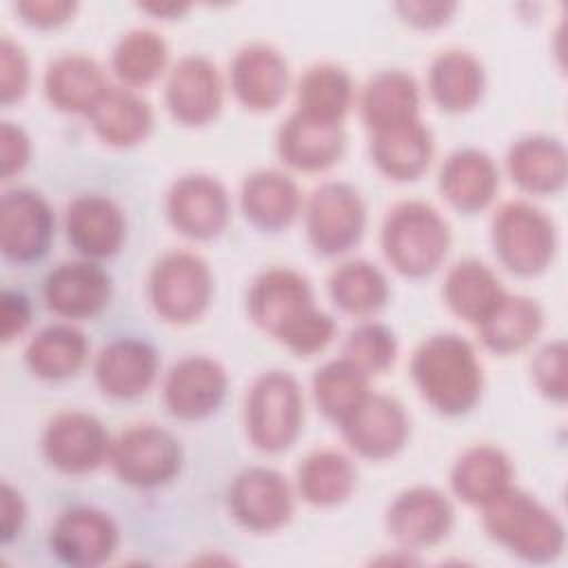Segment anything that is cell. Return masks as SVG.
I'll use <instances>...</instances> for the list:
<instances>
[{
    "mask_svg": "<svg viewBox=\"0 0 568 568\" xmlns=\"http://www.w3.org/2000/svg\"><path fill=\"white\" fill-rule=\"evenodd\" d=\"M164 106L189 129L215 122L224 106V78L217 64L202 53L182 55L166 73Z\"/></svg>",
    "mask_w": 568,
    "mask_h": 568,
    "instance_id": "9a60e30c",
    "label": "cell"
},
{
    "mask_svg": "<svg viewBox=\"0 0 568 568\" xmlns=\"http://www.w3.org/2000/svg\"><path fill=\"white\" fill-rule=\"evenodd\" d=\"M337 428L357 457L384 462L402 453L408 444L410 417L397 397L371 390L355 413Z\"/></svg>",
    "mask_w": 568,
    "mask_h": 568,
    "instance_id": "ac0fdd59",
    "label": "cell"
},
{
    "mask_svg": "<svg viewBox=\"0 0 568 568\" xmlns=\"http://www.w3.org/2000/svg\"><path fill=\"white\" fill-rule=\"evenodd\" d=\"M138 9L155 16V18H162V20H175L180 16H184L191 4H182V2H142L138 4Z\"/></svg>",
    "mask_w": 568,
    "mask_h": 568,
    "instance_id": "681fc988",
    "label": "cell"
},
{
    "mask_svg": "<svg viewBox=\"0 0 568 568\" xmlns=\"http://www.w3.org/2000/svg\"><path fill=\"white\" fill-rule=\"evenodd\" d=\"M27 521V504L18 488L9 481H2L0 488V539L2 544H11Z\"/></svg>",
    "mask_w": 568,
    "mask_h": 568,
    "instance_id": "c3c4849f",
    "label": "cell"
},
{
    "mask_svg": "<svg viewBox=\"0 0 568 568\" xmlns=\"http://www.w3.org/2000/svg\"><path fill=\"white\" fill-rule=\"evenodd\" d=\"M31 158V140L22 126L4 120L0 126V175L11 180L20 173Z\"/></svg>",
    "mask_w": 568,
    "mask_h": 568,
    "instance_id": "f6af8a7d",
    "label": "cell"
},
{
    "mask_svg": "<svg viewBox=\"0 0 568 568\" xmlns=\"http://www.w3.org/2000/svg\"><path fill=\"white\" fill-rule=\"evenodd\" d=\"M169 64V44L164 36L149 27L129 29L111 49L109 67L115 80L126 89H142L153 84Z\"/></svg>",
    "mask_w": 568,
    "mask_h": 568,
    "instance_id": "f35d334b",
    "label": "cell"
},
{
    "mask_svg": "<svg viewBox=\"0 0 568 568\" xmlns=\"http://www.w3.org/2000/svg\"><path fill=\"white\" fill-rule=\"evenodd\" d=\"M384 526L399 550H426L450 535L455 506L450 497L435 486H410L393 497L384 513Z\"/></svg>",
    "mask_w": 568,
    "mask_h": 568,
    "instance_id": "4fadbf2b",
    "label": "cell"
},
{
    "mask_svg": "<svg viewBox=\"0 0 568 568\" xmlns=\"http://www.w3.org/2000/svg\"><path fill=\"white\" fill-rule=\"evenodd\" d=\"M302 215L308 246L322 257H337L355 248L368 222L362 193L342 180L315 186L304 200Z\"/></svg>",
    "mask_w": 568,
    "mask_h": 568,
    "instance_id": "9c48e42d",
    "label": "cell"
},
{
    "mask_svg": "<svg viewBox=\"0 0 568 568\" xmlns=\"http://www.w3.org/2000/svg\"><path fill=\"white\" fill-rule=\"evenodd\" d=\"M0 302V337L9 344L31 324V302L22 291L13 288H4Z\"/></svg>",
    "mask_w": 568,
    "mask_h": 568,
    "instance_id": "7dc6e473",
    "label": "cell"
},
{
    "mask_svg": "<svg viewBox=\"0 0 568 568\" xmlns=\"http://www.w3.org/2000/svg\"><path fill=\"white\" fill-rule=\"evenodd\" d=\"M499 180L501 173L490 153L477 146H459L442 162L437 189L448 206L464 215H475L493 204Z\"/></svg>",
    "mask_w": 568,
    "mask_h": 568,
    "instance_id": "603a6c76",
    "label": "cell"
},
{
    "mask_svg": "<svg viewBox=\"0 0 568 568\" xmlns=\"http://www.w3.org/2000/svg\"><path fill=\"white\" fill-rule=\"evenodd\" d=\"M231 195L209 173H186L173 180L164 197L169 224L186 240H217L231 224Z\"/></svg>",
    "mask_w": 568,
    "mask_h": 568,
    "instance_id": "8fae6325",
    "label": "cell"
},
{
    "mask_svg": "<svg viewBox=\"0 0 568 568\" xmlns=\"http://www.w3.org/2000/svg\"><path fill=\"white\" fill-rule=\"evenodd\" d=\"M113 295L111 275L93 260H69L53 266L42 284L47 308L62 320H91Z\"/></svg>",
    "mask_w": 568,
    "mask_h": 568,
    "instance_id": "ffe728a7",
    "label": "cell"
},
{
    "mask_svg": "<svg viewBox=\"0 0 568 568\" xmlns=\"http://www.w3.org/2000/svg\"><path fill=\"white\" fill-rule=\"evenodd\" d=\"M13 11L20 20L33 29H58L67 24L75 11L78 2L73 0H20L13 4Z\"/></svg>",
    "mask_w": 568,
    "mask_h": 568,
    "instance_id": "ee69618b",
    "label": "cell"
},
{
    "mask_svg": "<svg viewBox=\"0 0 568 568\" xmlns=\"http://www.w3.org/2000/svg\"><path fill=\"white\" fill-rule=\"evenodd\" d=\"M113 437L84 410H62L42 430L40 448L51 468L64 475H89L109 464Z\"/></svg>",
    "mask_w": 568,
    "mask_h": 568,
    "instance_id": "7c38bea8",
    "label": "cell"
},
{
    "mask_svg": "<svg viewBox=\"0 0 568 568\" xmlns=\"http://www.w3.org/2000/svg\"><path fill=\"white\" fill-rule=\"evenodd\" d=\"M359 120L368 133L419 118L422 89L404 69L373 73L355 95Z\"/></svg>",
    "mask_w": 568,
    "mask_h": 568,
    "instance_id": "f546056e",
    "label": "cell"
},
{
    "mask_svg": "<svg viewBox=\"0 0 568 568\" xmlns=\"http://www.w3.org/2000/svg\"><path fill=\"white\" fill-rule=\"evenodd\" d=\"M160 373V355L146 339L118 337L100 348L93 362V379L111 399L144 395Z\"/></svg>",
    "mask_w": 568,
    "mask_h": 568,
    "instance_id": "7402d4cb",
    "label": "cell"
},
{
    "mask_svg": "<svg viewBox=\"0 0 568 568\" xmlns=\"http://www.w3.org/2000/svg\"><path fill=\"white\" fill-rule=\"evenodd\" d=\"M184 464L180 439L151 422L133 424L118 433L111 444L109 466L131 488L153 490L171 484Z\"/></svg>",
    "mask_w": 568,
    "mask_h": 568,
    "instance_id": "ba28073f",
    "label": "cell"
},
{
    "mask_svg": "<svg viewBox=\"0 0 568 568\" xmlns=\"http://www.w3.org/2000/svg\"><path fill=\"white\" fill-rule=\"evenodd\" d=\"M490 246L515 277H537L550 268L559 248L555 220L528 200H508L490 217Z\"/></svg>",
    "mask_w": 568,
    "mask_h": 568,
    "instance_id": "5b68a950",
    "label": "cell"
},
{
    "mask_svg": "<svg viewBox=\"0 0 568 568\" xmlns=\"http://www.w3.org/2000/svg\"><path fill=\"white\" fill-rule=\"evenodd\" d=\"M397 335L393 333L390 326L375 320H364L355 324L342 344V357H346L368 377L384 375L386 371H390L397 359Z\"/></svg>",
    "mask_w": 568,
    "mask_h": 568,
    "instance_id": "60d3db41",
    "label": "cell"
},
{
    "mask_svg": "<svg viewBox=\"0 0 568 568\" xmlns=\"http://www.w3.org/2000/svg\"><path fill=\"white\" fill-rule=\"evenodd\" d=\"M331 302L348 315L371 317L382 311L390 297V284L386 273L364 260H346L337 264L326 280Z\"/></svg>",
    "mask_w": 568,
    "mask_h": 568,
    "instance_id": "74e56055",
    "label": "cell"
},
{
    "mask_svg": "<svg viewBox=\"0 0 568 568\" xmlns=\"http://www.w3.org/2000/svg\"><path fill=\"white\" fill-rule=\"evenodd\" d=\"M89 357L87 335L67 322L40 328L24 346L29 373L44 382H64L80 373Z\"/></svg>",
    "mask_w": 568,
    "mask_h": 568,
    "instance_id": "d590c367",
    "label": "cell"
},
{
    "mask_svg": "<svg viewBox=\"0 0 568 568\" xmlns=\"http://www.w3.org/2000/svg\"><path fill=\"white\" fill-rule=\"evenodd\" d=\"M229 390L226 368L209 355H186L164 375L162 404L180 422H200L211 417Z\"/></svg>",
    "mask_w": 568,
    "mask_h": 568,
    "instance_id": "e0dca14e",
    "label": "cell"
},
{
    "mask_svg": "<svg viewBox=\"0 0 568 568\" xmlns=\"http://www.w3.org/2000/svg\"><path fill=\"white\" fill-rule=\"evenodd\" d=\"M111 84L102 64L80 51L60 53L53 58L42 78L44 98L55 111L84 118L93 111Z\"/></svg>",
    "mask_w": 568,
    "mask_h": 568,
    "instance_id": "4316f807",
    "label": "cell"
},
{
    "mask_svg": "<svg viewBox=\"0 0 568 568\" xmlns=\"http://www.w3.org/2000/svg\"><path fill=\"white\" fill-rule=\"evenodd\" d=\"M302 189L286 171L257 169L240 184V211L257 231L280 233L302 215Z\"/></svg>",
    "mask_w": 568,
    "mask_h": 568,
    "instance_id": "d4e9b609",
    "label": "cell"
},
{
    "mask_svg": "<svg viewBox=\"0 0 568 568\" xmlns=\"http://www.w3.org/2000/svg\"><path fill=\"white\" fill-rule=\"evenodd\" d=\"M566 355V342L550 339L544 346H539L530 359V377L537 393L555 404H564L568 395Z\"/></svg>",
    "mask_w": 568,
    "mask_h": 568,
    "instance_id": "b9f144b4",
    "label": "cell"
},
{
    "mask_svg": "<svg viewBox=\"0 0 568 568\" xmlns=\"http://www.w3.org/2000/svg\"><path fill=\"white\" fill-rule=\"evenodd\" d=\"M357 488L355 462L331 446L315 448L297 464L295 490L315 508H335L351 499Z\"/></svg>",
    "mask_w": 568,
    "mask_h": 568,
    "instance_id": "d6a6232c",
    "label": "cell"
},
{
    "mask_svg": "<svg viewBox=\"0 0 568 568\" xmlns=\"http://www.w3.org/2000/svg\"><path fill=\"white\" fill-rule=\"evenodd\" d=\"M304 428V393L297 377L282 368L260 373L244 397V430L266 455L288 450Z\"/></svg>",
    "mask_w": 568,
    "mask_h": 568,
    "instance_id": "8992f818",
    "label": "cell"
},
{
    "mask_svg": "<svg viewBox=\"0 0 568 568\" xmlns=\"http://www.w3.org/2000/svg\"><path fill=\"white\" fill-rule=\"evenodd\" d=\"M215 291L209 262L186 248L160 255L146 280V297L155 315L169 324H191L200 320Z\"/></svg>",
    "mask_w": 568,
    "mask_h": 568,
    "instance_id": "52a82bcc",
    "label": "cell"
},
{
    "mask_svg": "<svg viewBox=\"0 0 568 568\" xmlns=\"http://www.w3.org/2000/svg\"><path fill=\"white\" fill-rule=\"evenodd\" d=\"M481 526L490 541L524 564H550L566 546L559 515L513 484L481 506Z\"/></svg>",
    "mask_w": 568,
    "mask_h": 568,
    "instance_id": "3957f363",
    "label": "cell"
},
{
    "mask_svg": "<svg viewBox=\"0 0 568 568\" xmlns=\"http://www.w3.org/2000/svg\"><path fill=\"white\" fill-rule=\"evenodd\" d=\"M226 508L242 530L271 535L293 519L295 490L280 470L268 466H248L231 479Z\"/></svg>",
    "mask_w": 568,
    "mask_h": 568,
    "instance_id": "30bf717a",
    "label": "cell"
},
{
    "mask_svg": "<svg viewBox=\"0 0 568 568\" xmlns=\"http://www.w3.org/2000/svg\"><path fill=\"white\" fill-rule=\"evenodd\" d=\"M508 291L497 273L477 257H464L455 262L442 286L444 304L459 320L477 326L490 315Z\"/></svg>",
    "mask_w": 568,
    "mask_h": 568,
    "instance_id": "e575fe53",
    "label": "cell"
},
{
    "mask_svg": "<svg viewBox=\"0 0 568 568\" xmlns=\"http://www.w3.org/2000/svg\"><path fill=\"white\" fill-rule=\"evenodd\" d=\"M275 149L282 164L302 173L333 169L346 151L344 124L322 122L293 111L277 129Z\"/></svg>",
    "mask_w": 568,
    "mask_h": 568,
    "instance_id": "cb8c5ba5",
    "label": "cell"
},
{
    "mask_svg": "<svg viewBox=\"0 0 568 568\" xmlns=\"http://www.w3.org/2000/svg\"><path fill=\"white\" fill-rule=\"evenodd\" d=\"M419 397L444 417L470 413L484 393V366L475 346L457 333L424 337L408 362Z\"/></svg>",
    "mask_w": 568,
    "mask_h": 568,
    "instance_id": "7a4b0ae2",
    "label": "cell"
},
{
    "mask_svg": "<svg viewBox=\"0 0 568 568\" xmlns=\"http://www.w3.org/2000/svg\"><path fill=\"white\" fill-rule=\"evenodd\" d=\"M368 153L375 169L393 182L422 178L435 155V135L422 120H406L368 133Z\"/></svg>",
    "mask_w": 568,
    "mask_h": 568,
    "instance_id": "484cf974",
    "label": "cell"
},
{
    "mask_svg": "<svg viewBox=\"0 0 568 568\" xmlns=\"http://www.w3.org/2000/svg\"><path fill=\"white\" fill-rule=\"evenodd\" d=\"M311 393L317 410L339 426L371 395V377L346 357H335L315 368Z\"/></svg>",
    "mask_w": 568,
    "mask_h": 568,
    "instance_id": "ab89813d",
    "label": "cell"
},
{
    "mask_svg": "<svg viewBox=\"0 0 568 568\" xmlns=\"http://www.w3.org/2000/svg\"><path fill=\"white\" fill-rule=\"evenodd\" d=\"M355 102V84L351 73L335 62L311 64L295 89V111L322 120L342 124Z\"/></svg>",
    "mask_w": 568,
    "mask_h": 568,
    "instance_id": "8d00e7d4",
    "label": "cell"
},
{
    "mask_svg": "<svg viewBox=\"0 0 568 568\" xmlns=\"http://www.w3.org/2000/svg\"><path fill=\"white\" fill-rule=\"evenodd\" d=\"M426 91L444 113L473 111L486 91V69L468 49L439 51L428 67Z\"/></svg>",
    "mask_w": 568,
    "mask_h": 568,
    "instance_id": "f1b7e54d",
    "label": "cell"
},
{
    "mask_svg": "<svg viewBox=\"0 0 568 568\" xmlns=\"http://www.w3.org/2000/svg\"><path fill=\"white\" fill-rule=\"evenodd\" d=\"M246 313L260 331L297 357L322 353L337 335L335 317L315 304L311 280L291 266H271L255 275Z\"/></svg>",
    "mask_w": 568,
    "mask_h": 568,
    "instance_id": "6da1fadb",
    "label": "cell"
},
{
    "mask_svg": "<svg viewBox=\"0 0 568 568\" xmlns=\"http://www.w3.org/2000/svg\"><path fill=\"white\" fill-rule=\"evenodd\" d=\"M506 173L528 195H555L568 180V153L559 138L528 133L506 151Z\"/></svg>",
    "mask_w": 568,
    "mask_h": 568,
    "instance_id": "83f0119b",
    "label": "cell"
},
{
    "mask_svg": "<svg viewBox=\"0 0 568 568\" xmlns=\"http://www.w3.org/2000/svg\"><path fill=\"white\" fill-rule=\"evenodd\" d=\"M453 242L450 224L430 202L404 200L388 209L379 246L395 273L408 280L433 275L446 260Z\"/></svg>",
    "mask_w": 568,
    "mask_h": 568,
    "instance_id": "277c9868",
    "label": "cell"
},
{
    "mask_svg": "<svg viewBox=\"0 0 568 568\" xmlns=\"http://www.w3.org/2000/svg\"><path fill=\"white\" fill-rule=\"evenodd\" d=\"M49 548L64 566L98 568L115 557L120 528L102 508L73 506L62 510L53 521Z\"/></svg>",
    "mask_w": 568,
    "mask_h": 568,
    "instance_id": "2e32d148",
    "label": "cell"
},
{
    "mask_svg": "<svg viewBox=\"0 0 568 568\" xmlns=\"http://www.w3.org/2000/svg\"><path fill=\"white\" fill-rule=\"evenodd\" d=\"M31 84V67L24 49L11 40L9 36H2L0 42V104L9 106L13 102H20Z\"/></svg>",
    "mask_w": 568,
    "mask_h": 568,
    "instance_id": "7bdbcfd3",
    "label": "cell"
},
{
    "mask_svg": "<svg viewBox=\"0 0 568 568\" xmlns=\"http://www.w3.org/2000/svg\"><path fill=\"white\" fill-rule=\"evenodd\" d=\"M55 215L47 197L33 189L18 186L0 200V251L11 264L40 262L53 242Z\"/></svg>",
    "mask_w": 568,
    "mask_h": 568,
    "instance_id": "5bb4252c",
    "label": "cell"
},
{
    "mask_svg": "<svg viewBox=\"0 0 568 568\" xmlns=\"http://www.w3.org/2000/svg\"><path fill=\"white\" fill-rule=\"evenodd\" d=\"M91 131L100 142L113 149H131L153 131V109L133 89L111 84L87 115Z\"/></svg>",
    "mask_w": 568,
    "mask_h": 568,
    "instance_id": "1f68e13d",
    "label": "cell"
},
{
    "mask_svg": "<svg viewBox=\"0 0 568 568\" xmlns=\"http://www.w3.org/2000/svg\"><path fill=\"white\" fill-rule=\"evenodd\" d=\"M395 11L399 13V18L415 27V29H439L444 24L450 22L453 13L457 11L455 2H430V0H422V2H397Z\"/></svg>",
    "mask_w": 568,
    "mask_h": 568,
    "instance_id": "bcb514c9",
    "label": "cell"
},
{
    "mask_svg": "<svg viewBox=\"0 0 568 568\" xmlns=\"http://www.w3.org/2000/svg\"><path fill=\"white\" fill-rule=\"evenodd\" d=\"M291 84V69L280 49L268 42L240 47L229 64V87L233 98L253 113L277 109Z\"/></svg>",
    "mask_w": 568,
    "mask_h": 568,
    "instance_id": "d6986e66",
    "label": "cell"
},
{
    "mask_svg": "<svg viewBox=\"0 0 568 568\" xmlns=\"http://www.w3.org/2000/svg\"><path fill=\"white\" fill-rule=\"evenodd\" d=\"M481 346L495 355H515L528 348L544 328V308L535 297L506 293L477 326Z\"/></svg>",
    "mask_w": 568,
    "mask_h": 568,
    "instance_id": "836d02e7",
    "label": "cell"
},
{
    "mask_svg": "<svg viewBox=\"0 0 568 568\" xmlns=\"http://www.w3.org/2000/svg\"><path fill=\"white\" fill-rule=\"evenodd\" d=\"M515 466L510 455L493 444L468 446L450 466L448 484L466 506L481 508L513 484Z\"/></svg>",
    "mask_w": 568,
    "mask_h": 568,
    "instance_id": "4dcf8cb0",
    "label": "cell"
},
{
    "mask_svg": "<svg viewBox=\"0 0 568 568\" xmlns=\"http://www.w3.org/2000/svg\"><path fill=\"white\" fill-rule=\"evenodd\" d=\"M64 235L80 257L106 260L118 255L126 240V215L113 197L82 193L64 209Z\"/></svg>",
    "mask_w": 568,
    "mask_h": 568,
    "instance_id": "44dd1931",
    "label": "cell"
}]
</instances>
